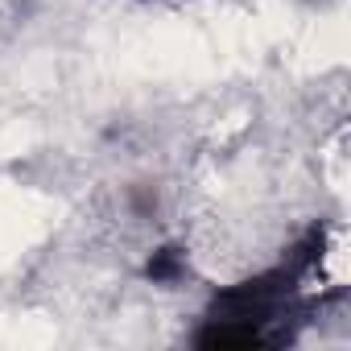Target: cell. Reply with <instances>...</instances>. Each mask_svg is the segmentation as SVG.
Returning <instances> with one entry per match:
<instances>
[{
    "label": "cell",
    "mask_w": 351,
    "mask_h": 351,
    "mask_svg": "<svg viewBox=\"0 0 351 351\" xmlns=\"http://www.w3.org/2000/svg\"><path fill=\"white\" fill-rule=\"evenodd\" d=\"M318 298L306 289L298 269L281 261L277 269H265L256 277H244L228 289H219L195 330L199 347H281L298 335L306 310Z\"/></svg>",
    "instance_id": "1"
}]
</instances>
